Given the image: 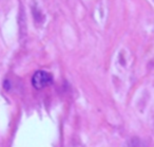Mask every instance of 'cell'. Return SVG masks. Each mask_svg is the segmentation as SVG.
<instances>
[{
    "instance_id": "6da1fadb",
    "label": "cell",
    "mask_w": 154,
    "mask_h": 147,
    "mask_svg": "<svg viewBox=\"0 0 154 147\" xmlns=\"http://www.w3.org/2000/svg\"><path fill=\"white\" fill-rule=\"evenodd\" d=\"M53 83V77L49 72L45 71H37L32 77V85L35 89L41 90L43 88L48 87Z\"/></svg>"
},
{
    "instance_id": "7a4b0ae2",
    "label": "cell",
    "mask_w": 154,
    "mask_h": 147,
    "mask_svg": "<svg viewBox=\"0 0 154 147\" xmlns=\"http://www.w3.org/2000/svg\"><path fill=\"white\" fill-rule=\"evenodd\" d=\"M130 147H139V145H131Z\"/></svg>"
}]
</instances>
